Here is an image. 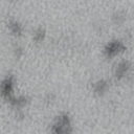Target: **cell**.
Returning <instances> with one entry per match:
<instances>
[{"label":"cell","mask_w":134,"mask_h":134,"mask_svg":"<svg viewBox=\"0 0 134 134\" xmlns=\"http://www.w3.org/2000/svg\"><path fill=\"white\" fill-rule=\"evenodd\" d=\"M12 88H13V82H12V79L7 77L5 79L1 84H0V92L3 94V95H6L8 96L9 93L12 92Z\"/></svg>","instance_id":"6da1fadb"},{"label":"cell","mask_w":134,"mask_h":134,"mask_svg":"<svg viewBox=\"0 0 134 134\" xmlns=\"http://www.w3.org/2000/svg\"><path fill=\"white\" fill-rule=\"evenodd\" d=\"M124 46H122V44L120 43V42H112V43H110V44H108L107 45V47H106V53L108 54V55H113V54H115L117 51H119V49H121Z\"/></svg>","instance_id":"7a4b0ae2"},{"label":"cell","mask_w":134,"mask_h":134,"mask_svg":"<svg viewBox=\"0 0 134 134\" xmlns=\"http://www.w3.org/2000/svg\"><path fill=\"white\" fill-rule=\"evenodd\" d=\"M10 28H12V30L14 31V32H16V34H19L20 31H21V26L17 23V22H13L10 25Z\"/></svg>","instance_id":"3957f363"}]
</instances>
